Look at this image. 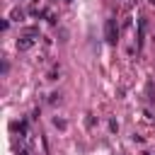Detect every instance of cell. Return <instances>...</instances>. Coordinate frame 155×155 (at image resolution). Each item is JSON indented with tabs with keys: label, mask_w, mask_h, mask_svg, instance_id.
Listing matches in <instances>:
<instances>
[{
	"label": "cell",
	"mask_w": 155,
	"mask_h": 155,
	"mask_svg": "<svg viewBox=\"0 0 155 155\" xmlns=\"http://www.w3.org/2000/svg\"><path fill=\"white\" fill-rule=\"evenodd\" d=\"M104 39H107L109 46H114V44L119 41V27H116V19H114V17H109V19L104 22Z\"/></svg>",
	"instance_id": "6da1fadb"
},
{
	"label": "cell",
	"mask_w": 155,
	"mask_h": 155,
	"mask_svg": "<svg viewBox=\"0 0 155 155\" xmlns=\"http://www.w3.org/2000/svg\"><path fill=\"white\" fill-rule=\"evenodd\" d=\"M17 155H29V153H27V150H19V153H17Z\"/></svg>",
	"instance_id": "30bf717a"
},
{
	"label": "cell",
	"mask_w": 155,
	"mask_h": 155,
	"mask_svg": "<svg viewBox=\"0 0 155 155\" xmlns=\"http://www.w3.org/2000/svg\"><path fill=\"white\" fill-rule=\"evenodd\" d=\"M109 128H111V131H119V121L111 119V121H109Z\"/></svg>",
	"instance_id": "ba28073f"
},
{
	"label": "cell",
	"mask_w": 155,
	"mask_h": 155,
	"mask_svg": "<svg viewBox=\"0 0 155 155\" xmlns=\"http://www.w3.org/2000/svg\"><path fill=\"white\" fill-rule=\"evenodd\" d=\"M24 36H39V29L36 27H27L24 29Z\"/></svg>",
	"instance_id": "8992f818"
},
{
	"label": "cell",
	"mask_w": 155,
	"mask_h": 155,
	"mask_svg": "<svg viewBox=\"0 0 155 155\" xmlns=\"http://www.w3.org/2000/svg\"><path fill=\"white\" fill-rule=\"evenodd\" d=\"M48 102H51V104H56V102H61V94H58V92H53V94H48Z\"/></svg>",
	"instance_id": "52a82bcc"
},
{
	"label": "cell",
	"mask_w": 155,
	"mask_h": 155,
	"mask_svg": "<svg viewBox=\"0 0 155 155\" xmlns=\"http://www.w3.org/2000/svg\"><path fill=\"white\" fill-rule=\"evenodd\" d=\"M7 19H15V22H22V19H24V12H22L19 7H15V10L10 12V17H7Z\"/></svg>",
	"instance_id": "3957f363"
},
{
	"label": "cell",
	"mask_w": 155,
	"mask_h": 155,
	"mask_svg": "<svg viewBox=\"0 0 155 155\" xmlns=\"http://www.w3.org/2000/svg\"><path fill=\"white\" fill-rule=\"evenodd\" d=\"M53 126H56V128H61V131H65V128H68V124H65L63 119H58V116L53 119Z\"/></svg>",
	"instance_id": "5b68a950"
},
{
	"label": "cell",
	"mask_w": 155,
	"mask_h": 155,
	"mask_svg": "<svg viewBox=\"0 0 155 155\" xmlns=\"http://www.w3.org/2000/svg\"><path fill=\"white\" fill-rule=\"evenodd\" d=\"M58 73H61V68H58V65H53V68L46 73V80H58Z\"/></svg>",
	"instance_id": "277c9868"
},
{
	"label": "cell",
	"mask_w": 155,
	"mask_h": 155,
	"mask_svg": "<svg viewBox=\"0 0 155 155\" xmlns=\"http://www.w3.org/2000/svg\"><path fill=\"white\" fill-rule=\"evenodd\" d=\"M31 46H34V36H24V34H22V36L17 39V48H19V51H29Z\"/></svg>",
	"instance_id": "7a4b0ae2"
},
{
	"label": "cell",
	"mask_w": 155,
	"mask_h": 155,
	"mask_svg": "<svg viewBox=\"0 0 155 155\" xmlns=\"http://www.w3.org/2000/svg\"><path fill=\"white\" fill-rule=\"evenodd\" d=\"M85 124H87V128H92V126H94V119H92V114L87 116V121H85Z\"/></svg>",
	"instance_id": "9c48e42d"
}]
</instances>
